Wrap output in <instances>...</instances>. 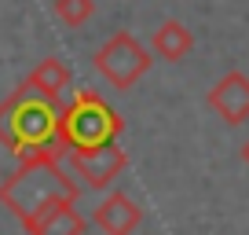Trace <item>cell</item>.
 <instances>
[{
    "label": "cell",
    "instance_id": "7c38bea8",
    "mask_svg": "<svg viewBox=\"0 0 249 235\" xmlns=\"http://www.w3.org/2000/svg\"><path fill=\"white\" fill-rule=\"evenodd\" d=\"M242 162L249 165V136H246V143H242Z\"/></svg>",
    "mask_w": 249,
    "mask_h": 235
},
{
    "label": "cell",
    "instance_id": "7a4b0ae2",
    "mask_svg": "<svg viewBox=\"0 0 249 235\" xmlns=\"http://www.w3.org/2000/svg\"><path fill=\"white\" fill-rule=\"evenodd\" d=\"M77 195H81V184L62 169L59 158H30V162H18L0 180V206H8L18 220H30L48 202H62V198L77 202Z\"/></svg>",
    "mask_w": 249,
    "mask_h": 235
},
{
    "label": "cell",
    "instance_id": "6da1fadb",
    "mask_svg": "<svg viewBox=\"0 0 249 235\" xmlns=\"http://www.w3.org/2000/svg\"><path fill=\"white\" fill-rule=\"evenodd\" d=\"M59 99H48L26 81H18L15 92L0 99V143L18 162H30V158H59L62 162L70 155V147L59 136Z\"/></svg>",
    "mask_w": 249,
    "mask_h": 235
},
{
    "label": "cell",
    "instance_id": "277c9868",
    "mask_svg": "<svg viewBox=\"0 0 249 235\" xmlns=\"http://www.w3.org/2000/svg\"><path fill=\"white\" fill-rule=\"evenodd\" d=\"M92 59H95V70H99L103 78L110 81V88H117V92L132 88L136 81L150 70V63H154V59H150V48L140 44L128 30H117L110 40H103Z\"/></svg>",
    "mask_w": 249,
    "mask_h": 235
},
{
    "label": "cell",
    "instance_id": "9c48e42d",
    "mask_svg": "<svg viewBox=\"0 0 249 235\" xmlns=\"http://www.w3.org/2000/svg\"><path fill=\"white\" fill-rule=\"evenodd\" d=\"M191 48H195V33L187 30L179 19H165L154 30V37H150V52L158 59H169V63H179Z\"/></svg>",
    "mask_w": 249,
    "mask_h": 235
},
{
    "label": "cell",
    "instance_id": "3957f363",
    "mask_svg": "<svg viewBox=\"0 0 249 235\" xmlns=\"http://www.w3.org/2000/svg\"><path fill=\"white\" fill-rule=\"evenodd\" d=\"M121 129H124V118L117 114L95 88H77L70 103H62L59 136L70 151L110 143V140L121 136Z\"/></svg>",
    "mask_w": 249,
    "mask_h": 235
},
{
    "label": "cell",
    "instance_id": "30bf717a",
    "mask_svg": "<svg viewBox=\"0 0 249 235\" xmlns=\"http://www.w3.org/2000/svg\"><path fill=\"white\" fill-rule=\"evenodd\" d=\"M70 78H73L70 66L62 63V59H55V55H48V59H40V63L33 66L22 81L30 88H37L40 96H48V99H59L62 88H70Z\"/></svg>",
    "mask_w": 249,
    "mask_h": 235
},
{
    "label": "cell",
    "instance_id": "8fae6325",
    "mask_svg": "<svg viewBox=\"0 0 249 235\" xmlns=\"http://www.w3.org/2000/svg\"><path fill=\"white\" fill-rule=\"evenodd\" d=\"M55 15L66 26H81L95 15V0H55Z\"/></svg>",
    "mask_w": 249,
    "mask_h": 235
},
{
    "label": "cell",
    "instance_id": "8992f818",
    "mask_svg": "<svg viewBox=\"0 0 249 235\" xmlns=\"http://www.w3.org/2000/svg\"><path fill=\"white\" fill-rule=\"evenodd\" d=\"M205 103L224 118L227 125H242V121H249V78L242 70H227L224 78L209 88Z\"/></svg>",
    "mask_w": 249,
    "mask_h": 235
},
{
    "label": "cell",
    "instance_id": "ba28073f",
    "mask_svg": "<svg viewBox=\"0 0 249 235\" xmlns=\"http://www.w3.org/2000/svg\"><path fill=\"white\" fill-rule=\"evenodd\" d=\"M22 228L30 235H85L88 220L81 217L77 202L62 198V202H48L44 210H37L30 220H22Z\"/></svg>",
    "mask_w": 249,
    "mask_h": 235
},
{
    "label": "cell",
    "instance_id": "52a82bcc",
    "mask_svg": "<svg viewBox=\"0 0 249 235\" xmlns=\"http://www.w3.org/2000/svg\"><path fill=\"white\" fill-rule=\"evenodd\" d=\"M95 228L103 235H132L136 228L143 224V206L136 202L132 195H124V191H110L92 213Z\"/></svg>",
    "mask_w": 249,
    "mask_h": 235
},
{
    "label": "cell",
    "instance_id": "5b68a950",
    "mask_svg": "<svg viewBox=\"0 0 249 235\" xmlns=\"http://www.w3.org/2000/svg\"><path fill=\"white\" fill-rule=\"evenodd\" d=\"M66 162H70L73 176H81V184L85 188H110V184L121 176V169L128 165V155H124V147L117 140L110 143H99V147H77L66 155Z\"/></svg>",
    "mask_w": 249,
    "mask_h": 235
}]
</instances>
